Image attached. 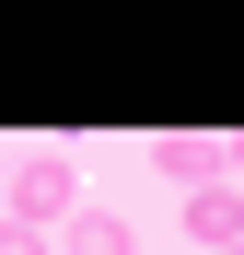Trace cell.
I'll use <instances>...</instances> for the list:
<instances>
[{
	"label": "cell",
	"instance_id": "obj_6",
	"mask_svg": "<svg viewBox=\"0 0 244 255\" xmlns=\"http://www.w3.org/2000/svg\"><path fill=\"white\" fill-rule=\"evenodd\" d=\"M233 186H244V128H233Z\"/></svg>",
	"mask_w": 244,
	"mask_h": 255
},
{
	"label": "cell",
	"instance_id": "obj_1",
	"mask_svg": "<svg viewBox=\"0 0 244 255\" xmlns=\"http://www.w3.org/2000/svg\"><path fill=\"white\" fill-rule=\"evenodd\" d=\"M151 174L198 197V186H221V174H233V139H221V128H163V139H151Z\"/></svg>",
	"mask_w": 244,
	"mask_h": 255
},
{
	"label": "cell",
	"instance_id": "obj_3",
	"mask_svg": "<svg viewBox=\"0 0 244 255\" xmlns=\"http://www.w3.org/2000/svg\"><path fill=\"white\" fill-rule=\"evenodd\" d=\"M186 232H198V255H233V244H244V186H233V174L198 186V197H186Z\"/></svg>",
	"mask_w": 244,
	"mask_h": 255
},
{
	"label": "cell",
	"instance_id": "obj_7",
	"mask_svg": "<svg viewBox=\"0 0 244 255\" xmlns=\"http://www.w3.org/2000/svg\"><path fill=\"white\" fill-rule=\"evenodd\" d=\"M233 255H244V244H233Z\"/></svg>",
	"mask_w": 244,
	"mask_h": 255
},
{
	"label": "cell",
	"instance_id": "obj_5",
	"mask_svg": "<svg viewBox=\"0 0 244 255\" xmlns=\"http://www.w3.org/2000/svg\"><path fill=\"white\" fill-rule=\"evenodd\" d=\"M0 255H58V232H35V221H0Z\"/></svg>",
	"mask_w": 244,
	"mask_h": 255
},
{
	"label": "cell",
	"instance_id": "obj_4",
	"mask_svg": "<svg viewBox=\"0 0 244 255\" xmlns=\"http://www.w3.org/2000/svg\"><path fill=\"white\" fill-rule=\"evenodd\" d=\"M58 244H70V255H140V232L116 221V209H81V221H70Z\"/></svg>",
	"mask_w": 244,
	"mask_h": 255
},
{
	"label": "cell",
	"instance_id": "obj_2",
	"mask_svg": "<svg viewBox=\"0 0 244 255\" xmlns=\"http://www.w3.org/2000/svg\"><path fill=\"white\" fill-rule=\"evenodd\" d=\"M12 221H35V232H70V221H81L70 162H12Z\"/></svg>",
	"mask_w": 244,
	"mask_h": 255
}]
</instances>
